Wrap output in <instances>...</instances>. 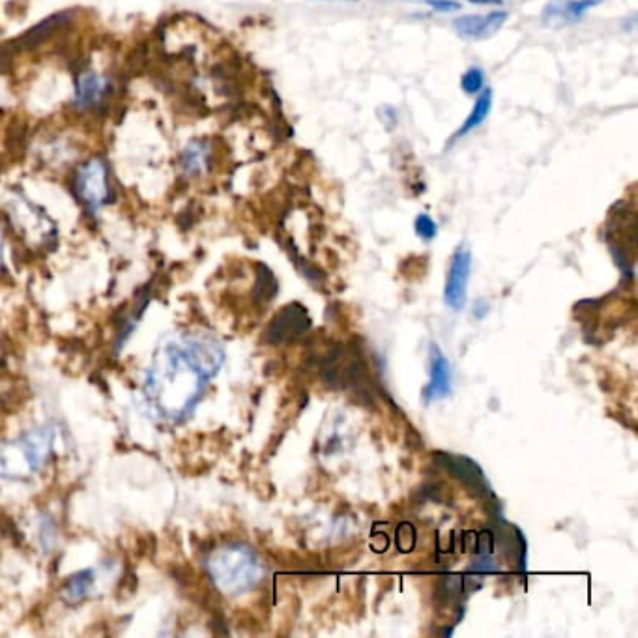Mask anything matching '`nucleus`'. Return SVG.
Returning <instances> with one entry per match:
<instances>
[{"instance_id":"nucleus-1","label":"nucleus","mask_w":638,"mask_h":638,"mask_svg":"<svg viewBox=\"0 0 638 638\" xmlns=\"http://www.w3.org/2000/svg\"><path fill=\"white\" fill-rule=\"evenodd\" d=\"M225 360L218 339L204 332H176L161 339L146 367L143 395L156 420L176 425L199 405Z\"/></svg>"},{"instance_id":"nucleus-2","label":"nucleus","mask_w":638,"mask_h":638,"mask_svg":"<svg viewBox=\"0 0 638 638\" xmlns=\"http://www.w3.org/2000/svg\"><path fill=\"white\" fill-rule=\"evenodd\" d=\"M55 440L57 429L45 423L14 440L0 442V478L25 481L36 476L51 459Z\"/></svg>"},{"instance_id":"nucleus-3","label":"nucleus","mask_w":638,"mask_h":638,"mask_svg":"<svg viewBox=\"0 0 638 638\" xmlns=\"http://www.w3.org/2000/svg\"><path fill=\"white\" fill-rule=\"evenodd\" d=\"M208 577L223 595H242L261 580L262 566L257 554L244 545H225L206 560Z\"/></svg>"},{"instance_id":"nucleus-4","label":"nucleus","mask_w":638,"mask_h":638,"mask_svg":"<svg viewBox=\"0 0 638 638\" xmlns=\"http://www.w3.org/2000/svg\"><path fill=\"white\" fill-rule=\"evenodd\" d=\"M75 193L87 208L90 216H96L111 197L109 171L102 158H92L83 163L75 176Z\"/></svg>"},{"instance_id":"nucleus-5","label":"nucleus","mask_w":638,"mask_h":638,"mask_svg":"<svg viewBox=\"0 0 638 638\" xmlns=\"http://www.w3.org/2000/svg\"><path fill=\"white\" fill-rule=\"evenodd\" d=\"M472 270V253L466 247H457L453 259H451L450 272L446 279L444 300L453 311H461L466 304V292Z\"/></svg>"},{"instance_id":"nucleus-6","label":"nucleus","mask_w":638,"mask_h":638,"mask_svg":"<svg viewBox=\"0 0 638 638\" xmlns=\"http://www.w3.org/2000/svg\"><path fill=\"white\" fill-rule=\"evenodd\" d=\"M508 17V12L502 10L485 15H463L453 21V29L466 40H487L506 25Z\"/></svg>"},{"instance_id":"nucleus-7","label":"nucleus","mask_w":638,"mask_h":638,"mask_svg":"<svg viewBox=\"0 0 638 638\" xmlns=\"http://www.w3.org/2000/svg\"><path fill=\"white\" fill-rule=\"evenodd\" d=\"M601 2L605 0H552L549 6H545L541 21L545 27H552V29L573 25Z\"/></svg>"},{"instance_id":"nucleus-8","label":"nucleus","mask_w":638,"mask_h":638,"mask_svg":"<svg viewBox=\"0 0 638 638\" xmlns=\"http://www.w3.org/2000/svg\"><path fill=\"white\" fill-rule=\"evenodd\" d=\"M307 328H309V319L305 315L304 307L289 305L270 324L266 339L270 343H283V341H289L290 337L302 334Z\"/></svg>"},{"instance_id":"nucleus-9","label":"nucleus","mask_w":638,"mask_h":638,"mask_svg":"<svg viewBox=\"0 0 638 638\" xmlns=\"http://www.w3.org/2000/svg\"><path fill=\"white\" fill-rule=\"evenodd\" d=\"M107 90H109V83L100 73L92 72V70L79 73L75 81V107L79 111L96 109L107 96Z\"/></svg>"},{"instance_id":"nucleus-10","label":"nucleus","mask_w":638,"mask_h":638,"mask_svg":"<svg viewBox=\"0 0 638 638\" xmlns=\"http://www.w3.org/2000/svg\"><path fill=\"white\" fill-rule=\"evenodd\" d=\"M431 380L423 392L425 403H433L451 392V367L448 358L440 352V348L431 345V363H429Z\"/></svg>"},{"instance_id":"nucleus-11","label":"nucleus","mask_w":638,"mask_h":638,"mask_svg":"<svg viewBox=\"0 0 638 638\" xmlns=\"http://www.w3.org/2000/svg\"><path fill=\"white\" fill-rule=\"evenodd\" d=\"M210 156H212V148L210 143L206 141H191L182 156H180V165H182V171L188 176H199L208 169V163H210Z\"/></svg>"},{"instance_id":"nucleus-12","label":"nucleus","mask_w":638,"mask_h":638,"mask_svg":"<svg viewBox=\"0 0 638 638\" xmlns=\"http://www.w3.org/2000/svg\"><path fill=\"white\" fill-rule=\"evenodd\" d=\"M94 584H96V573L92 569L81 571V573L73 575L72 579L66 582V586L62 588V597L70 605L81 603L83 599H87L88 595H90Z\"/></svg>"},{"instance_id":"nucleus-13","label":"nucleus","mask_w":638,"mask_h":638,"mask_svg":"<svg viewBox=\"0 0 638 638\" xmlns=\"http://www.w3.org/2000/svg\"><path fill=\"white\" fill-rule=\"evenodd\" d=\"M491 107H493V92L487 88V90H483V92H481L478 102L474 103V109L470 111V115L466 116V120H464L461 130L457 131V135H455V137H457V139H461V137H464L466 133H470V131H474L476 128H479V126L487 120V116L491 113Z\"/></svg>"},{"instance_id":"nucleus-14","label":"nucleus","mask_w":638,"mask_h":638,"mask_svg":"<svg viewBox=\"0 0 638 638\" xmlns=\"http://www.w3.org/2000/svg\"><path fill=\"white\" fill-rule=\"evenodd\" d=\"M483 85H485V73L479 68H470L461 79V88L470 96L479 94V90H483Z\"/></svg>"},{"instance_id":"nucleus-15","label":"nucleus","mask_w":638,"mask_h":638,"mask_svg":"<svg viewBox=\"0 0 638 638\" xmlns=\"http://www.w3.org/2000/svg\"><path fill=\"white\" fill-rule=\"evenodd\" d=\"M414 229H416L418 236L423 238V240H433L436 236V232H438L435 219L431 218V216H427V214H421V216L416 218Z\"/></svg>"},{"instance_id":"nucleus-16","label":"nucleus","mask_w":638,"mask_h":638,"mask_svg":"<svg viewBox=\"0 0 638 638\" xmlns=\"http://www.w3.org/2000/svg\"><path fill=\"white\" fill-rule=\"evenodd\" d=\"M474 4H502V0H470Z\"/></svg>"},{"instance_id":"nucleus-17","label":"nucleus","mask_w":638,"mask_h":638,"mask_svg":"<svg viewBox=\"0 0 638 638\" xmlns=\"http://www.w3.org/2000/svg\"><path fill=\"white\" fill-rule=\"evenodd\" d=\"M2 255H4V242H2V232H0V264H2Z\"/></svg>"},{"instance_id":"nucleus-18","label":"nucleus","mask_w":638,"mask_h":638,"mask_svg":"<svg viewBox=\"0 0 638 638\" xmlns=\"http://www.w3.org/2000/svg\"><path fill=\"white\" fill-rule=\"evenodd\" d=\"M425 2H429V0H425Z\"/></svg>"},{"instance_id":"nucleus-19","label":"nucleus","mask_w":638,"mask_h":638,"mask_svg":"<svg viewBox=\"0 0 638 638\" xmlns=\"http://www.w3.org/2000/svg\"><path fill=\"white\" fill-rule=\"evenodd\" d=\"M348 2H350V0H348Z\"/></svg>"}]
</instances>
